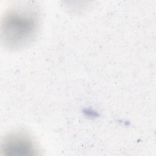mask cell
I'll list each match as a JSON object with an SVG mask.
<instances>
[{
	"label": "cell",
	"mask_w": 156,
	"mask_h": 156,
	"mask_svg": "<svg viewBox=\"0 0 156 156\" xmlns=\"http://www.w3.org/2000/svg\"><path fill=\"white\" fill-rule=\"evenodd\" d=\"M42 14L33 2H16L9 6L1 23V41L10 51H19L31 44L41 27Z\"/></svg>",
	"instance_id": "1"
},
{
	"label": "cell",
	"mask_w": 156,
	"mask_h": 156,
	"mask_svg": "<svg viewBox=\"0 0 156 156\" xmlns=\"http://www.w3.org/2000/svg\"><path fill=\"white\" fill-rule=\"evenodd\" d=\"M1 154L12 156L39 155L38 144L32 134L24 129H16L2 138Z\"/></svg>",
	"instance_id": "2"
}]
</instances>
